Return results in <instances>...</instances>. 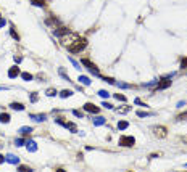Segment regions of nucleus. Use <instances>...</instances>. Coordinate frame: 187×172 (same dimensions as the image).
Returning <instances> with one entry per match:
<instances>
[{"instance_id":"nucleus-42","label":"nucleus","mask_w":187,"mask_h":172,"mask_svg":"<svg viewBox=\"0 0 187 172\" xmlns=\"http://www.w3.org/2000/svg\"><path fill=\"white\" fill-rule=\"evenodd\" d=\"M5 161H6V158H3V154H0V164L5 163Z\"/></svg>"},{"instance_id":"nucleus-32","label":"nucleus","mask_w":187,"mask_h":172,"mask_svg":"<svg viewBox=\"0 0 187 172\" xmlns=\"http://www.w3.org/2000/svg\"><path fill=\"white\" fill-rule=\"evenodd\" d=\"M60 76H62L64 81H69V76H66V74H64V71H63V69H60Z\"/></svg>"},{"instance_id":"nucleus-19","label":"nucleus","mask_w":187,"mask_h":172,"mask_svg":"<svg viewBox=\"0 0 187 172\" xmlns=\"http://www.w3.org/2000/svg\"><path fill=\"white\" fill-rule=\"evenodd\" d=\"M128 127H129L128 121H120V122H118V129H120V130H126Z\"/></svg>"},{"instance_id":"nucleus-25","label":"nucleus","mask_w":187,"mask_h":172,"mask_svg":"<svg viewBox=\"0 0 187 172\" xmlns=\"http://www.w3.org/2000/svg\"><path fill=\"white\" fill-rule=\"evenodd\" d=\"M102 79H103L105 82H108V84H113V85H116V81H115L113 77H102Z\"/></svg>"},{"instance_id":"nucleus-20","label":"nucleus","mask_w":187,"mask_h":172,"mask_svg":"<svg viewBox=\"0 0 187 172\" xmlns=\"http://www.w3.org/2000/svg\"><path fill=\"white\" fill-rule=\"evenodd\" d=\"M103 124H105V118H102V116L94 119V126H103Z\"/></svg>"},{"instance_id":"nucleus-4","label":"nucleus","mask_w":187,"mask_h":172,"mask_svg":"<svg viewBox=\"0 0 187 172\" xmlns=\"http://www.w3.org/2000/svg\"><path fill=\"white\" fill-rule=\"evenodd\" d=\"M120 145L121 146H134L135 145V138L134 137H131V135H123L120 138Z\"/></svg>"},{"instance_id":"nucleus-8","label":"nucleus","mask_w":187,"mask_h":172,"mask_svg":"<svg viewBox=\"0 0 187 172\" xmlns=\"http://www.w3.org/2000/svg\"><path fill=\"white\" fill-rule=\"evenodd\" d=\"M26 148H28L29 153H36L37 151V143L34 140H26Z\"/></svg>"},{"instance_id":"nucleus-33","label":"nucleus","mask_w":187,"mask_h":172,"mask_svg":"<svg viewBox=\"0 0 187 172\" xmlns=\"http://www.w3.org/2000/svg\"><path fill=\"white\" fill-rule=\"evenodd\" d=\"M184 119H187V113H182L178 116V121H184Z\"/></svg>"},{"instance_id":"nucleus-5","label":"nucleus","mask_w":187,"mask_h":172,"mask_svg":"<svg viewBox=\"0 0 187 172\" xmlns=\"http://www.w3.org/2000/svg\"><path fill=\"white\" fill-rule=\"evenodd\" d=\"M152 130H153V133L156 137H160V138H165V137H166V129L163 126H155Z\"/></svg>"},{"instance_id":"nucleus-37","label":"nucleus","mask_w":187,"mask_h":172,"mask_svg":"<svg viewBox=\"0 0 187 172\" xmlns=\"http://www.w3.org/2000/svg\"><path fill=\"white\" fill-rule=\"evenodd\" d=\"M103 106L108 108V109H113V105H110V103H107V101H103Z\"/></svg>"},{"instance_id":"nucleus-10","label":"nucleus","mask_w":187,"mask_h":172,"mask_svg":"<svg viewBox=\"0 0 187 172\" xmlns=\"http://www.w3.org/2000/svg\"><path fill=\"white\" fill-rule=\"evenodd\" d=\"M29 118L34 119L36 122H42V121H45V119H47V114H32V113H31Z\"/></svg>"},{"instance_id":"nucleus-9","label":"nucleus","mask_w":187,"mask_h":172,"mask_svg":"<svg viewBox=\"0 0 187 172\" xmlns=\"http://www.w3.org/2000/svg\"><path fill=\"white\" fill-rule=\"evenodd\" d=\"M53 34L58 37L62 36H66V34H69V29H66V27H58V29H53Z\"/></svg>"},{"instance_id":"nucleus-17","label":"nucleus","mask_w":187,"mask_h":172,"mask_svg":"<svg viewBox=\"0 0 187 172\" xmlns=\"http://www.w3.org/2000/svg\"><path fill=\"white\" fill-rule=\"evenodd\" d=\"M31 3L32 5H36V6H45L47 5V0H31Z\"/></svg>"},{"instance_id":"nucleus-6","label":"nucleus","mask_w":187,"mask_h":172,"mask_svg":"<svg viewBox=\"0 0 187 172\" xmlns=\"http://www.w3.org/2000/svg\"><path fill=\"white\" fill-rule=\"evenodd\" d=\"M84 109H86L87 113H94V114H98V111H100V108L95 106L94 103H86V105H84Z\"/></svg>"},{"instance_id":"nucleus-24","label":"nucleus","mask_w":187,"mask_h":172,"mask_svg":"<svg viewBox=\"0 0 187 172\" xmlns=\"http://www.w3.org/2000/svg\"><path fill=\"white\" fill-rule=\"evenodd\" d=\"M45 95H47V97H55V95H57V90H55V88H49V90L45 92Z\"/></svg>"},{"instance_id":"nucleus-27","label":"nucleus","mask_w":187,"mask_h":172,"mask_svg":"<svg viewBox=\"0 0 187 172\" xmlns=\"http://www.w3.org/2000/svg\"><path fill=\"white\" fill-rule=\"evenodd\" d=\"M98 95H100L102 98H108V97H110V93H108L107 90H100V92H98Z\"/></svg>"},{"instance_id":"nucleus-16","label":"nucleus","mask_w":187,"mask_h":172,"mask_svg":"<svg viewBox=\"0 0 187 172\" xmlns=\"http://www.w3.org/2000/svg\"><path fill=\"white\" fill-rule=\"evenodd\" d=\"M10 108L15 109V111H23V109H24V106H23L21 103H11V105H10Z\"/></svg>"},{"instance_id":"nucleus-23","label":"nucleus","mask_w":187,"mask_h":172,"mask_svg":"<svg viewBox=\"0 0 187 172\" xmlns=\"http://www.w3.org/2000/svg\"><path fill=\"white\" fill-rule=\"evenodd\" d=\"M15 145L16 146H23V145H26V140L24 138H16L15 140Z\"/></svg>"},{"instance_id":"nucleus-36","label":"nucleus","mask_w":187,"mask_h":172,"mask_svg":"<svg viewBox=\"0 0 187 172\" xmlns=\"http://www.w3.org/2000/svg\"><path fill=\"white\" fill-rule=\"evenodd\" d=\"M181 68H182V69H184V68H187V58L181 61Z\"/></svg>"},{"instance_id":"nucleus-31","label":"nucleus","mask_w":187,"mask_h":172,"mask_svg":"<svg viewBox=\"0 0 187 172\" xmlns=\"http://www.w3.org/2000/svg\"><path fill=\"white\" fill-rule=\"evenodd\" d=\"M115 98H116V100H120V101H126V97H124V95H120V93H116V95H115Z\"/></svg>"},{"instance_id":"nucleus-41","label":"nucleus","mask_w":187,"mask_h":172,"mask_svg":"<svg viewBox=\"0 0 187 172\" xmlns=\"http://www.w3.org/2000/svg\"><path fill=\"white\" fill-rule=\"evenodd\" d=\"M5 24H6V21H5V19H3V18H0V27H3Z\"/></svg>"},{"instance_id":"nucleus-2","label":"nucleus","mask_w":187,"mask_h":172,"mask_svg":"<svg viewBox=\"0 0 187 172\" xmlns=\"http://www.w3.org/2000/svg\"><path fill=\"white\" fill-rule=\"evenodd\" d=\"M174 77V74H168V76H165V77H161L158 81V84H156V90H165V88H168L169 85H171V79Z\"/></svg>"},{"instance_id":"nucleus-7","label":"nucleus","mask_w":187,"mask_h":172,"mask_svg":"<svg viewBox=\"0 0 187 172\" xmlns=\"http://www.w3.org/2000/svg\"><path fill=\"white\" fill-rule=\"evenodd\" d=\"M18 76H21V71H19L18 66H11L8 69V77L10 79H15V77H18Z\"/></svg>"},{"instance_id":"nucleus-12","label":"nucleus","mask_w":187,"mask_h":172,"mask_svg":"<svg viewBox=\"0 0 187 172\" xmlns=\"http://www.w3.org/2000/svg\"><path fill=\"white\" fill-rule=\"evenodd\" d=\"M77 81H79L82 85H86V87H89V85H90V79L87 77V76H79V79H77Z\"/></svg>"},{"instance_id":"nucleus-35","label":"nucleus","mask_w":187,"mask_h":172,"mask_svg":"<svg viewBox=\"0 0 187 172\" xmlns=\"http://www.w3.org/2000/svg\"><path fill=\"white\" fill-rule=\"evenodd\" d=\"M37 98H39V97H37V93H31V101H32V103H36Z\"/></svg>"},{"instance_id":"nucleus-40","label":"nucleus","mask_w":187,"mask_h":172,"mask_svg":"<svg viewBox=\"0 0 187 172\" xmlns=\"http://www.w3.org/2000/svg\"><path fill=\"white\" fill-rule=\"evenodd\" d=\"M184 106H186V101H179L178 103V108H184Z\"/></svg>"},{"instance_id":"nucleus-26","label":"nucleus","mask_w":187,"mask_h":172,"mask_svg":"<svg viewBox=\"0 0 187 172\" xmlns=\"http://www.w3.org/2000/svg\"><path fill=\"white\" fill-rule=\"evenodd\" d=\"M69 61H71V64H73V66H74V68H76V69H81V64H79V63H77V61H76V60H73V58H69Z\"/></svg>"},{"instance_id":"nucleus-15","label":"nucleus","mask_w":187,"mask_h":172,"mask_svg":"<svg viewBox=\"0 0 187 172\" xmlns=\"http://www.w3.org/2000/svg\"><path fill=\"white\" fill-rule=\"evenodd\" d=\"M64 129H69L71 132H77V127H76V124H73V122H64Z\"/></svg>"},{"instance_id":"nucleus-3","label":"nucleus","mask_w":187,"mask_h":172,"mask_svg":"<svg viewBox=\"0 0 187 172\" xmlns=\"http://www.w3.org/2000/svg\"><path fill=\"white\" fill-rule=\"evenodd\" d=\"M81 64H82V66H86L87 69H89V73H90V74H94V76H100V71H98V68L95 66V64H94L90 60H87V58H82V60H81Z\"/></svg>"},{"instance_id":"nucleus-38","label":"nucleus","mask_w":187,"mask_h":172,"mask_svg":"<svg viewBox=\"0 0 187 172\" xmlns=\"http://www.w3.org/2000/svg\"><path fill=\"white\" fill-rule=\"evenodd\" d=\"M135 105H140V106H147V105H145V103H142V101H140V100H139V98L135 100Z\"/></svg>"},{"instance_id":"nucleus-34","label":"nucleus","mask_w":187,"mask_h":172,"mask_svg":"<svg viewBox=\"0 0 187 172\" xmlns=\"http://www.w3.org/2000/svg\"><path fill=\"white\" fill-rule=\"evenodd\" d=\"M73 114L76 116V118H82V113H81L79 109H74V111H73Z\"/></svg>"},{"instance_id":"nucleus-11","label":"nucleus","mask_w":187,"mask_h":172,"mask_svg":"<svg viewBox=\"0 0 187 172\" xmlns=\"http://www.w3.org/2000/svg\"><path fill=\"white\" fill-rule=\"evenodd\" d=\"M19 133H21V135H29V133L32 132V127H29V126H23L21 129L18 130Z\"/></svg>"},{"instance_id":"nucleus-1","label":"nucleus","mask_w":187,"mask_h":172,"mask_svg":"<svg viewBox=\"0 0 187 172\" xmlns=\"http://www.w3.org/2000/svg\"><path fill=\"white\" fill-rule=\"evenodd\" d=\"M86 47H87V39H84V37H76V40L68 45V51H69V53H79V51H82Z\"/></svg>"},{"instance_id":"nucleus-22","label":"nucleus","mask_w":187,"mask_h":172,"mask_svg":"<svg viewBox=\"0 0 187 172\" xmlns=\"http://www.w3.org/2000/svg\"><path fill=\"white\" fill-rule=\"evenodd\" d=\"M71 95H73V92H71V90H63L62 93H60V97H62V98H68V97H71Z\"/></svg>"},{"instance_id":"nucleus-21","label":"nucleus","mask_w":187,"mask_h":172,"mask_svg":"<svg viewBox=\"0 0 187 172\" xmlns=\"http://www.w3.org/2000/svg\"><path fill=\"white\" fill-rule=\"evenodd\" d=\"M21 77L24 79V81H28V82L34 79V77H32V74H29V73H21Z\"/></svg>"},{"instance_id":"nucleus-43","label":"nucleus","mask_w":187,"mask_h":172,"mask_svg":"<svg viewBox=\"0 0 187 172\" xmlns=\"http://www.w3.org/2000/svg\"><path fill=\"white\" fill-rule=\"evenodd\" d=\"M184 140H186V142H187V138H184Z\"/></svg>"},{"instance_id":"nucleus-14","label":"nucleus","mask_w":187,"mask_h":172,"mask_svg":"<svg viewBox=\"0 0 187 172\" xmlns=\"http://www.w3.org/2000/svg\"><path fill=\"white\" fill-rule=\"evenodd\" d=\"M0 122L2 124H8L10 122V114L8 113H2V114H0Z\"/></svg>"},{"instance_id":"nucleus-30","label":"nucleus","mask_w":187,"mask_h":172,"mask_svg":"<svg viewBox=\"0 0 187 172\" xmlns=\"http://www.w3.org/2000/svg\"><path fill=\"white\" fill-rule=\"evenodd\" d=\"M18 169H19V171H21V172H28V171H29V172H31V171H32V169H31V167H28V166H19V167H18Z\"/></svg>"},{"instance_id":"nucleus-39","label":"nucleus","mask_w":187,"mask_h":172,"mask_svg":"<svg viewBox=\"0 0 187 172\" xmlns=\"http://www.w3.org/2000/svg\"><path fill=\"white\" fill-rule=\"evenodd\" d=\"M21 61H23L21 56H15V63H21Z\"/></svg>"},{"instance_id":"nucleus-29","label":"nucleus","mask_w":187,"mask_h":172,"mask_svg":"<svg viewBox=\"0 0 187 172\" xmlns=\"http://www.w3.org/2000/svg\"><path fill=\"white\" fill-rule=\"evenodd\" d=\"M137 116H139V118H147V116H150V113H145V111H137Z\"/></svg>"},{"instance_id":"nucleus-13","label":"nucleus","mask_w":187,"mask_h":172,"mask_svg":"<svg viewBox=\"0 0 187 172\" xmlns=\"http://www.w3.org/2000/svg\"><path fill=\"white\" fill-rule=\"evenodd\" d=\"M6 163H10V164H18L19 163V159L16 156H13V154H6Z\"/></svg>"},{"instance_id":"nucleus-28","label":"nucleus","mask_w":187,"mask_h":172,"mask_svg":"<svg viewBox=\"0 0 187 172\" xmlns=\"http://www.w3.org/2000/svg\"><path fill=\"white\" fill-rule=\"evenodd\" d=\"M116 85H118V87H121V88H131V85L124 84V82H116Z\"/></svg>"},{"instance_id":"nucleus-18","label":"nucleus","mask_w":187,"mask_h":172,"mask_svg":"<svg viewBox=\"0 0 187 172\" xmlns=\"http://www.w3.org/2000/svg\"><path fill=\"white\" fill-rule=\"evenodd\" d=\"M10 36H11L15 40H19V36H18V32H16L15 26H11V27H10Z\"/></svg>"}]
</instances>
